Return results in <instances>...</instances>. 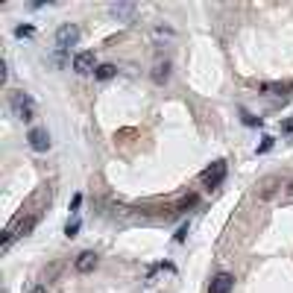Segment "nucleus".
<instances>
[{"instance_id": "21", "label": "nucleus", "mask_w": 293, "mask_h": 293, "mask_svg": "<svg viewBox=\"0 0 293 293\" xmlns=\"http://www.w3.org/2000/svg\"><path fill=\"white\" fill-rule=\"evenodd\" d=\"M284 200H287V203H293V179L287 182V193H284Z\"/></svg>"}, {"instance_id": "15", "label": "nucleus", "mask_w": 293, "mask_h": 293, "mask_svg": "<svg viewBox=\"0 0 293 293\" xmlns=\"http://www.w3.org/2000/svg\"><path fill=\"white\" fill-rule=\"evenodd\" d=\"M278 129H281V135H293V118H284Z\"/></svg>"}, {"instance_id": "20", "label": "nucleus", "mask_w": 293, "mask_h": 293, "mask_svg": "<svg viewBox=\"0 0 293 293\" xmlns=\"http://www.w3.org/2000/svg\"><path fill=\"white\" fill-rule=\"evenodd\" d=\"M193 203H197V193H188V197L182 200V208H190V206H193Z\"/></svg>"}, {"instance_id": "6", "label": "nucleus", "mask_w": 293, "mask_h": 293, "mask_svg": "<svg viewBox=\"0 0 293 293\" xmlns=\"http://www.w3.org/2000/svg\"><path fill=\"white\" fill-rule=\"evenodd\" d=\"M232 287H235V276L232 273H217L208 284V293H229Z\"/></svg>"}, {"instance_id": "11", "label": "nucleus", "mask_w": 293, "mask_h": 293, "mask_svg": "<svg viewBox=\"0 0 293 293\" xmlns=\"http://www.w3.org/2000/svg\"><path fill=\"white\" fill-rule=\"evenodd\" d=\"M115 73H118V65H100V68L94 70V76H97L100 82H109Z\"/></svg>"}, {"instance_id": "3", "label": "nucleus", "mask_w": 293, "mask_h": 293, "mask_svg": "<svg viewBox=\"0 0 293 293\" xmlns=\"http://www.w3.org/2000/svg\"><path fill=\"white\" fill-rule=\"evenodd\" d=\"M70 65H73V70H76V73H94V70L100 68V65H97V56H94V50H79L76 56H73V62H70Z\"/></svg>"}, {"instance_id": "2", "label": "nucleus", "mask_w": 293, "mask_h": 293, "mask_svg": "<svg viewBox=\"0 0 293 293\" xmlns=\"http://www.w3.org/2000/svg\"><path fill=\"white\" fill-rule=\"evenodd\" d=\"M76 41H79V27H76V24H62V27L56 30V47H59V53L70 50Z\"/></svg>"}, {"instance_id": "9", "label": "nucleus", "mask_w": 293, "mask_h": 293, "mask_svg": "<svg viewBox=\"0 0 293 293\" xmlns=\"http://www.w3.org/2000/svg\"><path fill=\"white\" fill-rule=\"evenodd\" d=\"M170 70H173L170 62H155L153 65V82L155 85H164V82L170 79Z\"/></svg>"}, {"instance_id": "19", "label": "nucleus", "mask_w": 293, "mask_h": 293, "mask_svg": "<svg viewBox=\"0 0 293 293\" xmlns=\"http://www.w3.org/2000/svg\"><path fill=\"white\" fill-rule=\"evenodd\" d=\"M270 147H273V138H270V135H267V138L261 141L258 144V153H267V150H270Z\"/></svg>"}, {"instance_id": "13", "label": "nucleus", "mask_w": 293, "mask_h": 293, "mask_svg": "<svg viewBox=\"0 0 293 293\" xmlns=\"http://www.w3.org/2000/svg\"><path fill=\"white\" fill-rule=\"evenodd\" d=\"M241 121L246 123V126H255V129H258L261 123H264V121H261V118H255V115H249L246 109H241Z\"/></svg>"}, {"instance_id": "7", "label": "nucleus", "mask_w": 293, "mask_h": 293, "mask_svg": "<svg viewBox=\"0 0 293 293\" xmlns=\"http://www.w3.org/2000/svg\"><path fill=\"white\" fill-rule=\"evenodd\" d=\"M97 252H91V249H85V252H79V255H76V261H73V270H76V273H91V270H94V267H97Z\"/></svg>"}, {"instance_id": "18", "label": "nucleus", "mask_w": 293, "mask_h": 293, "mask_svg": "<svg viewBox=\"0 0 293 293\" xmlns=\"http://www.w3.org/2000/svg\"><path fill=\"white\" fill-rule=\"evenodd\" d=\"M27 293H47V287H44V284H38V281H33V284L27 287Z\"/></svg>"}, {"instance_id": "10", "label": "nucleus", "mask_w": 293, "mask_h": 293, "mask_svg": "<svg viewBox=\"0 0 293 293\" xmlns=\"http://www.w3.org/2000/svg\"><path fill=\"white\" fill-rule=\"evenodd\" d=\"M35 223H38V214H30V217H27V220L21 223V229H15V232H9V229H6V235H12V238H15V235H21V238H27V235H33Z\"/></svg>"}, {"instance_id": "5", "label": "nucleus", "mask_w": 293, "mask_h": 293, "mask_svg": "<svg viewBox=\"0 0 293 293\" xmlns=\"http://www.w3.org/2000/svg\"><path fill=\"white\" fill-rule=\"evenodd\" d=\"M223 179H226V161L223 158H217V161L203 173V182H206V188H217Z\"/></svg>"}, {"instance_id": "1", "label": "nucleus", "mask_w": 293, "mask_h": 293, "mask_svg": "<svg viewBox=\"0 0 293 293\" xmlns=\"http://www.w3.org/2000/svg\"><path fill=\"white\" fill-rule=\"evenodd\" d=\"M9 106H12L18 121H33L35 118V100H33V94H27V91H15L9 97Z\"/></svg>"}, {"instance_id": "8", "label": "nucleus", "mask_w": 293, "mask_h": 293, "mask_svg": "<svg viewBox=\"0 0 293 293\" xmlns=\"http://www.w3.org/2000/svg\"><path fill=\"white\" fill-rule=\"evenodd\" d=\"M109 12H112V18H118V21H132L135 12H138V6L135 3H112Z\"/></svg>"}, {"instance_id": "14", "label": "nucleus", "mask_w": 293, "mask_h": 293, "mask_svg": "<svg viewBox=\"0 0 293 293\" xmlns=\"http://www.w3.org/2000/svg\"><path fill=\"white\" fill-rule=\"evenodd\" d=\"M76 235H79V220H70L65 226V238H76Z\"/></svg>"}, {"instance_id": "12", "label": "nucleus", "mask_w": 293, "mask_h": 293, "mask_svg": "<svg viewBox=\"0 0 293 293\" xmlns=\"http://www.w3.org/2000/svg\"><path fill=\"white\" fill-rule=\"evenodd\" d=\"M15 38H35V27L33 24H18L15 27Z\"/></svg>"}, {"instance_id": "4", "label": "nucleus", "mask_w": 293, "mask_h": 293, "mask_svg": "<svg viewBox=\"0 0 293 293\" xmlns=\"http://www.w3.org/2000/svg\"><path fill=\"white\" fill-rule=\"evenodd\" d=\"M27 144L33 147L35 153H47V150H50V144H53V138H50V132H47V129H38V126H35V129L27 132Z\"/></svg>"}, {"instance_id": "17", "label": "nucleus", "mask_w": 293, "mask_h": 293, "mask_svg": "<svg viewBox=\"0 0 293 293\" xmlns=\"http://www.w3.org/2000/svg\"><path fill=\"white\" fill-rule=\"evenodd\" d=\"M82 206V193H73V200H70V211H79Z\"/></svg>"}, {"instance_id": "16", "label": "nucleus", "mask_w": 293, "mask_h": 293, "mask_svg": "<svg viewBox=\"0 0 293 293\" xmlns=\"http://www.w3.org/2000/svg\"><path fill=\"white\" fill-rule=\"evenodd\" d=\"M6 82H9V65L0 62V85H6Z\"/></svg>"}]
</instances>
